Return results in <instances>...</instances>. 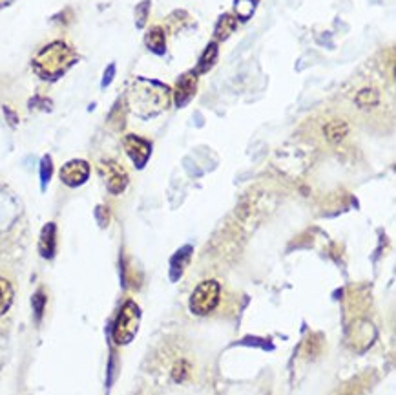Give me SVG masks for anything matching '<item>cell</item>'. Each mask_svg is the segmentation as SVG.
Segmentation results:
<instances>
[{
	"instance_id": "ac0fdd59",
	"label": "cell",
	"mask_w": 396,
	"mask_h": 395,
	"mask_svg": "<svg viewBox=\"0 0 396 395\" xmlns=\"http://www.w3.org/2000/svg\"><path fill=\"white\" fill-rule=\"evenodd\" d=\"M148 13H150V0H145L138 6V11H135V22H138V28H142L147 24Z\"/></svg>"
},
{
	"instance_id": "4fadbf2b",
	"label": "cell",
	"mask_w": 396,
	"mask_h": 395,
	"mask_svg": "<svg viewBox=\"0 0 396 395\" xmlns=\"http://www.w3.org/2000/svg\"><path fill=\"white\" fill-rule=\"evenodd\" d=\"M13 304V287L10 280L0 277V315H4Z\"/></svg>"
},
{
	"instance_id": "7402d4cb",
	"label": "cell",
	"mask_w": 396,
	"mask_h": 395,
	"mask_svg": "<svg viewBox=\"0 0 396 395\" xmlns=\"http://www.w3.org/2000/svg\"><path fill=\"white\" fill-rule=\"evenodd\" d=\"M113 74H115V66H108V70H106V75H104V79H103V86H108V83L113 79Z\"/></svg>"
},
{
	"instance_id": "52a82bcc",
	"label": "cell",
	"mask_w": 396,
	"mask_h": 395,
	"mask_svg": "<svg viewBox=\"0 0 396 395\" xmlns=\"http://www.w3.org/2000/svg\"><path fill=\"white\" fill-rule=\"evenodd\" d=\"M124 150L130 156L135 167H145V163L150 158V152H152V145L148 143L147 139L139 138V136H126L124 138Z\"/></svg>"
},
{
	"instance_id": "7c38bea8",
	"label": "cell",
	"mask_w": 396,
	"mask_h": 395,
	"mask_svg": "<svg viewBox=\"0 0 396 395\" xmlns=\"http://www.w3.org/2000/svg\"><path fill=\"white\" fill-rule=\"evenodd\" d=\"M236 28H238V19L234 15H221L217 20V26H215V39L225 40L229 39L230 35L234 33Z\"/></svg>"
},
{
	"instance_id": "e0dca14e",
	"label": "cell",
	"mask_w": 396,
	"mask_h": 395,
	"mask_svg": "<svg viewBox=\"0 0 396 395\" xmlns=\"http://www.w3.org/2000/svg\"><path fill=\"white\" fill-rule=\"evenodd\" d=\"M356 103L360 104V106H363V108H365V106H372V104H377L378 103L377 90H372V88L362 90V92L358 94Z\"/></svg>"
},
{
	"instance_id": "3957f363",
	"label": "cell",
	"mask_w": 396,
	"mask_h": 395,
	"mask_svg": "<svg viewBox=\"0 0 396 395\" xmlns=\"http://www.w3.org/2000/svg\"><path fill=\"white\" fill-rule=\"evenodd\" d=\"M139 322H141V309L133 300L124 302L121 312L117 315V321L113 324V342L119 346L128 344L135 339L139 331Z\"/></svg>"
},
{
	"instance_id": "603a6c76",
	"label": "cell",
	"mask_w": 396,
	"mask_h": 395,
	"mask_svg": "<svg viewBox=\"0 0 396 395\" xmlns=\"http://www.w3.org/2000/svg\"><path fill=\"white\" fill-rule=\"evenodd\" d=\"M13 0H0V8H4V6H8V4H11Z\"/></svg>"
},
{
	"instance_id": "44dd1931",
	"label": "cell",
	"mask_w": 396,
	"mask_h": 395,
	"mask_svg": "<svg viewBox=\"0 0 396 395\" xmlns=\"http://www.w3.org/2000/svg\"><path fill=\"white\" fill-rule=\"evenodd\" d=\"M44 304H46V296L42 295V291H39L35 295L33 298V306H35V313H37V319L42 316V309H44Z\"/></svg>"
},
{
	"instance_id": "7a4b0ae2",
	"label": "cell",
	"mask_w": 396,
	"mask_h": 395,
	"mask_svg": "<svg viewBox=\"0 0 396 395\" xmlns=\"http://www.w3.org/2000/svg\"><path fill=\"white\" fill-rule=\"evenodd\" d=\"M75 61H77V55L74 49L63 40H55L35 57L33 68L42 79H57Z\"/></svg>"
},
{
	"instance_id": "30bf717a",
	"label": "cell",
	"mask_w": 396,
	"mask_h": 395,
	"mask_svg": "<svg viewBox=\"0 0 396 395\" xmlns=\"http://www.w3.org/2000/svg\"><path fill=\"white\" fill-rule=\"evenodd\" d=\"M40 255L44 258H51L55 255V225L53 223H48L44 229H42V234H40Z\"/></svg>"
},
{
	"instance_id": "9a60e30c",
	"label": "cell",
	"mask_w": 396,
	"mask_h": 395,
	"mask_svg": "<svg viewBox=\"0 0 396 395\" xmlns=\"http://www.w3.org/2000/svg\"><path fill=\"white\" fill-rule=\"evenodd\" d=\"M215 59H217V45L212 42V45L206 46L205 54H203V57H201L199 66H197L196 72H206V70H211L212 65L215 63Z\"/></svg>"
},
{
	"instance_id": "277c9868",
	"label": "cell",
	"mask_w": 396,
	"mask_h": 395,
	"mask_svg": "<svg viewBox=\"0 0 396 395\" xmlns=\"http://www.w3.org/2000/svg\"><path fill=\"white\" fill-rule=\"evenodd\" d=\"M220 284L215 280L201 282L190 296V309L196 315H208L220 304Z\"/></svg>"
},
{
	"instance_id": "5bb4252c",
	"label": "cell",
	"mask_w": 396,
	"mask_h": 395,
	"mask_svg": "<svg viewBox=\"0 0 396 395\" xmlns=\"http://www.w3.org/2000/svg\"><path fill=\"white\" fill-rule=\"evenodd\" d=\"M345 134H347V124L343 123V121H331V123L325 127V136H327L329 141H333V143H338V141H342L345 138Z\"/></svg>"
},
{
	"instance_id": "8992f818",
	"label": "cell",
	"mask_w": 396,
	"mask_h": 395,
	"mask_svg": "<svg viewBox=\"0 0 396 395\" xmlns=\"http://www.w3.org/2000/svg\"><path fill=\"white\" fill-rule=\"evenodd\" d=\"M90 176V165L84 161V159H74V161H68L60 168V179L63 183H66L68 187H79L83 185Z\"/></svg>"
},
{
	"instance_id": "6da1fadb",
	"label": "cell",
	"mask_w": 396,
	"mask_h": 395,
	"mask_svg": "<svg viewBox=\"0 0 396 395\" xmlns=\"http://www.w3.org/2000/svg\"><path fill=\"white\" fill-rule=\"evenodd\" d=\"M132 106L138 114L150 118L161 114L170 104V90L157 81L141 79L132 86Z\"/></svg>"
},
{
	"instance_id": "2e32d148",
	"label": "cell",
	"mask_w": 396,
	"mask_h": 395,
	"mask_svg": "<svg viewBox=\"0 0 396 395\" xmlns=\"http://www.w3.org/2000/svg\"><path fill=\"white\" fill-rule=\"evenodd\" d=\"M256 6H258V0H236L234 8L236 13L241 20H247L252 17V13L256 11Z\"/></svg>"
},
{
	"instance_id": "ba28073f",
	"label": "cell",
	"mask_w": 396,
	"mask_h": 395,
	"mask_svg": "<svg viewBox=\"0 0 396 395\" xmlns=\"http://www.w3.org/2000/svg\"><path fill=\"white\" fill-rule=\"evenodd\" d=\"M197 90V79L196 74H185L183 77H179L176 84V104L177 106H185V104L190 103V99L196 95Z\"/></svg>"
},
{
	"instance_id": "8fae6325",
	"label": "cell",
	"mask_w": 396,
	"mask_h": 395,
	"mask_svg": "<svg viewBox=\"0 0 396 395\" xmlns=\"http://www.w3.org/2000/svg\"><path fill=\"white\" fill-rule=\"evenodd\" d=\"M145 40H147V46L152 49L154 54L157 55L165 54V49H167V39H165V31H163V28H159V26L152 28V30L147 33V39Z\"/></svg>"
},
{
	"instance_id": "ffe728a7",
	"label": "cell",
	"mask_w": 396,
	"mask_h": 395,
	"mask_svg": "<svg viewBox=\"0 0 396 395\" xmlns=\"http://www.w3.org/2000/svg\"><path fill=\"white\" fill-rule=\"evenodd\" d=\"M51 170H53V165H51V159L46 156L40 163V176H42V183H48L49 176H51Z\"/></svg>"
},
{
	"instance_id": "d6986e66",
	"label": "cell",
	"mask_w": 396,
	"mask_h": 395,
	"mask_svg": "<svg viewBox=\"0 0 396 395\" xmlns=\"http://www.w3.org/2000/svg\"><path fill=\"white\" fill-rule=\"evenodd\" d=\"M186 376H188V364H186V362H177L174 371H172V377H174L177 382H181V380L186 379Z\"/></svg>"
},
{
	"instance_id": "9c48e42d",
	"label": "cell",
	"mask_w": 396,
	"mask_h": 395,
	"mask_svg": "<svg viewBox=\"0 0 396 395\" xmlns=\"http://www.w3.org/2000/svg\"><path fill=\"white\" fill-rule=\"evenodd\" d=\"M192 257V247H183V249H179V251L172 257V262H170V277L172 280L176 282L177 278L181 277L183 271H185L186 264H188V260H190Z\"/></svg>"
},
{
	"instance_id": "5b68a950",
	"label": "cell",
	"mask_w": 396,
	"mask_h": 395,
	"mask_svg": "<svg viewBox=\"0 0 396 395\" xmlns=\"http://www.w3.org/2000/svg\"><path fill=\"white\" fill-rule=\"evenodd\" d=\"M101 172L106 179V187L112 194H121L128 185V176L124 168L115 161H103L101 163Z\"/></svg>"
}]
</instances>
